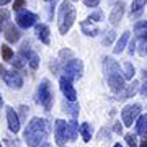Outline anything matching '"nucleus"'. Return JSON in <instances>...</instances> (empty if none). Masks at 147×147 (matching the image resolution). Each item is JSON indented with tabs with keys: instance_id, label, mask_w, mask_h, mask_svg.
Returning <instances> with one entry per match:
<instances>
[{
	"instance_id": "nucleus-7",
	"label": "nucleus",
	"mask_w": 147,
	"mask_h": 147,
	"mask_svg": "<svg viewBox=\"0 0 147 147\" xmlns=\"http://www.w3.org/2000/svg\"><path fill=\"white\" fill-rule=\"evenodd\" d=\"M121 116H123V123H124V126H131V124H134L136 118L141 116V106L139 105H127V106H124Z\"/></svg>"
},
{
	"instance_id": "nucleus-38",
	"label": "nucleus",
	"mask_w": 147,
	"mask_h": 147,
	"mask_svg": "<svg viewBox=\"0 0 147 147\" xmlns=\"http://www.w3.org/2000/svg\"><path fill=\"white\" fill-rule=\"evenodd\" d=\"M5 67H3V65H0V77H5Z\"/></svg>"
},
{
	"instance_id": "nucleus-6",
	"label": "nucleus",
	"mask_w": 147,
	"mask_h": 147,
	"mask_svg": "<svg viewBox=\"0 0 147 147\" xmlns=\"http://www.w3.org/2000/svg\"><path fill=\"white\" fill-rule=\"evenodd\" d=\"M16 25L20 28H23V30H28V28H31L36 25L38 21V15H34V13H31V11L28 10H21L16 13Z\"/></svg>"
},
{
	"instance_id": "nucleus-21",
	"label": "nucleus",
	"mask_w": 147,
	"mask_h": 147,
	"mask_svg": "<svg viewBox=\"0 0 147 147\" xmlns=\"http://www.w3.org/2000/svg\"><path fill=\"white\" fill-rule=\"evenodd\" d=\"M137 87H139V84H137V82H132V84L129 85V87H126V88H124V90H123V92H121L119 95H118V96H119L118 100H126V98L132 96V95L136 93Z\"/></svg>"
},
{
	"instance_id": "nucleus-32",
	"label": "nucleus",
	"mask_w": 147,
	"mask_h": 147,
	"mask_svg": "<svg viewBox=\"0 0 147 147\" xmlns=\"http://www.w3.org/2000/svg\"><path fill=\"white\" fill-rule=\"evenodd\" d=\"M88 20H92V21H101V20H103V13H101L100 10H96V11H93V13L88 16Z\"/></svg>"
},
{
	"instance_id": "nucleus-34",
	"label": "nucleus",
	"mask_w": 147,
	"mask_h": 147,
	"mask_svg": "<svg viewBox=\"0 0 147 147\" xmlns=\"http://www.w3.org/2000/svg\"><path fill=\"white\" fill-rule=\"evenodd\" d=\"M126 142L129 147H136V136L134 134H126Z\"/></svg>"
},
{
	"instance_id": "nucleus-20",
	"label": "nucleus",
	"mask_w": 147,
	"mask_h": 147,
	"mask_svg": "<svg viewBox=\"0 0 147 147\" xmlns=\"http://www.w3.org/2000/svg\"><path fill=\"white\" fill-rule=\"evenodd\" d=\"M136 132L141 134V136H147V115H142V116L137 118Z\"/></svg>"
},
{
	"instance_id": "nucleus-46",
	"label": "nucleus",
	"mask_w": 147,
	"mask_h": 147,
	"mask_svg": "<svg viewBox=\"0 0 147 147\" xmlns=\"http://www.w3.org/2000/svg\"><path fill=\"white\" fill-rule=\"evenodd\" d=\"M0 147H2V144H0Z\"/></svg>"
},
{
	"instance_id": "nucleus-43",
	"label": "nucleus",
	"mask_w": 147,
	"mask_h": 147,
	"mask_svg": "<svg viewBox=\"0 0 147 147\" xmlns=\"http://www.w3.org/2000/svg\"><path fill=\"white\" fill-rule=\"evenodd\" d=\"M39 147H51V146H49V144H46V142H44V144H41V146H39Z\"/></svg>"
},
{
	"instance_id": "nucleus-42",
	"label": "nucleus",
	"mask_w": 147,
	"mask_h": 147,
	"mask_svg": "<svg viewBox=\"0 0 147 147\" xmlns=\"http://www.w3.org/2000/svg\"><path fill=\"white\" fill-rule=\"evenodd\" d=\"M2 105H3V98H2V95H0V108H2Z\"/></svg>"
},
{
	"instance_id": "nucleus-19",
	"label": "nucleus",
	"mask_w": 147,
	"mask_h": 147,
	"mask_svg": "<svg viewBox=\"0 0 147 147\" xmlns=\"http://www.w3.org/2000/svg\"><path fill=\"white\" fill-rule=\"evenodd\" d=\"M147 0H132L131 5V15L132 16H141V13L144 11V7H146Z\"/></svg>"
},
{
	"instance_id": "nucleus-4",
	"label": "nucleus",
	"mask_w": 147,
	"mask_h": 147,
	"mask_svg": "<svg viewBox=\"0 0 147 147\" xmlns=\"http://www.w3.org/2000/svg\"><path fill=\"white\" fill-rule=\"evenodd\" d=\"M62 72H64V77L69 80L82 79V75H84V62L80 59H72V61L64 64Z\"/></svg>"
},
{
	"instance_id": "nucleus-2",
	"label": "nucleus",
	"mask_w": 147,
	"mask_h": 147,
	"mask_svg": "<svg viewBox=\"0 0 147 147\" xmlns=\"http://www.w3.org/2000/svg\"><path fill=\"white\" fill-rule=\"evenodd\" d=\"M75 7L72 5L70 0H64L62 3L59 5V11H57V28L61 34L69 33V30L72 28V25L75 23Z\"/></svg>"
},
{
	"instance_id": "nucleus-27",
	"label": "nucleus",
	"mask_w": 147,
	"mask_h": 147,
	"mask_svg": "<svg viewBox=\"0 0 147 147\" xmlns=\"http://www.w3.org/2000/svg\"><path fill=\"white\" fill-rule=\"evenodd\" d=\"M59 59H61V61H72L74 59V53L72 51H70V49H61V51H59Z\"/></svg>"
},
{
	"instance_id": "nucleus-30",
	"label": "nucleus",
	"mask_w": 147,
	"mask_h": 147,
	"mask_svg": "<svg viewBox=\"0 0 147 147\" xmlns=\"http://www.w3.org/2000/svg\"><path fill=\"white\" fill-rule=\"evenodd\" d=\"M11 64H13V67L15 69H23L25 67V59L21 57V56H16V57H13Z\"/></svg>"
},
{
	"instance_id": "nucleus-24",
	"label": "nucleus",
	"mask_w": 147,
	"mask_h": 147,
	"mask_svg": "<svg viewBox=\"0 0 147 147\" xmlns=\"http://www.w3.org/2000/svg\"><path fill=\"white\" fill-rule=\"evenodd\" d=\"M13 51L10 49V46H7V44H3L2 46V59L3 61H7V62H10V61H13Z\"/></svg>"
},
{
	"instance_id": "nucleus-39",
	"label": "nucleus",
	"mask_w": 147,
	"mask_h": 147,
	"mask_svg": "<svg viewBox=\"0 0 147 147\" xmlns=\"http://www.w3.org/2000/svg\"><path fill=\"white\" fill-rule=\"evenodd\" d=\"M134 46H136V41H131V46H129V53H134Z\"/></svg>"
},
{
	"instance_id": "nucleus-5",
	"label": "nucleus",
	"mask_w": 147,
	"mask_h": 147,
	"mask_svg": "<svg viewBox=\"0 0 147 147\" xmlns=\"http://www.w3.org/2000/svg\"><path fill=\"white\" fill-rule=\"evenodd\" d=\"M54 136H56V144L62 146L67 141H70V132H69V123L64 119H57L54 124Z\"/></svg>"
},
{
	"instance_id": "nucleus-40",
	"label": "nucleus",
	"mask_w": 147,
	"mask_h": 147,
	"mask_svg": "<svg viewBox=\"0 0 147 147\" xmlns=\"http://www.w3.org/2000/svg\"><path fill=\"white\" fill-rule=\"evenodd\" d=\"M11 0H0V7H3V5H7V3H10Z\"/></svg>"
},
{
	"instance_id": "nucleus-36",
	"label": "nucleus",
	"mask_w": 147,
	"mask_h": 147,
	"mask_svg": "<svg viewBox=\"0 0 147 147\" xmlns=\"http://www.w3.org/2000/svg\"><path fill=\"white\" fill-rule=\"evenodd\" d=\"M121 131H123V124L121 123H115V132L121 134Z\"/></svg>"
},
{
	"instance_id": "nucleus-18",
	"label": "nucleus",
	"mask_w": 147,
	"mask_h": 147,
	"mask_svg": "<svg viewBox=\"0 0 147 147\" xmlns=\"http://www.w3.org/2000/svg\"><path fill=\"white\" fill-rule=\"evenodd\" d=\"M127 41H129V33H123V34L119 36V39H118V42H116L113 53H115V54H121L123 51H124V47L127 46Z\"/></svg>"
},
{
	"instance_id": "nucleus-16",
	"label": "nucleus",
	"mask_w": 147,
	"mask_h": 147,
	"mask_svg": "<svg viewBox=\"0 0 147 147\" xmlns=\"http://www.w3.org/2000/svg\"><path fill=\"white\" fill-rule=\"evenodd\" d=\"M103 67H105L106 75H110V74H119L121 72L119 64L116 62L113 57H105V61H103Z\"/></svg>"
},
{
	"instance_id": "nucleus-45",
	"label": "nucleus",
	"mask_w": 147,
	"mask_h": 147,
	"mask_svg": "<svg viewBox=\"0 0 147 147\" xmlns=\"http://www.w3.org/2000/svg\"><path fill=\"white\" fill-rule=\"evenodd\" d=\"M46 2H49V0H46Z\"/></svg>"
},
{
	"instance_id": "nucleus-15",
	"label": "nucleus",
	"mask_w": 147,
	"mask_h": 147,
	"mask_svg": "<svg viewBox=\"0 0 147 147\" xmlns=\"http://www.w3.org/2000/svg\"><path fill=\"white\" fill-rule=\"evenodd\" d=\"M3 34H5V39L8 42H16L18 39H20V36H21L18 26H15L13 23H8V25H7L5 33H3Z\"/></svg>"
},
{
	"instance_id": "nucleus-23",
	"label": "nucleus",
	"mask_w": 147,
	"mask_h": 147,
	"mask_svg": "<svg viewBox=\"0 0 147 147\" xmlns=\"http://www.w3.org/2000/svg\"><path fill=\"white\" fill-rule=\"evenodd\" d=\"M10 20V11L5 10V8H0V31L5 28V25Z\"/></svg>"
},
{
	"instance_id": "nucleus-29",
	"label": "nucleus",
	"mask_w": 147,
	"mask_h": 147,
	"mask_svg": "<svg viewBox=\"0 0 147 147\" xmlns=\"http://www.w3.org/2000/svg\"><path fill=\"white\" fill-rule=\"evenodd\" d=\"M67 110H69V113H70L74 118L79 115V105H77L75 101H69V103H67Z\"/></svg>"
},
{
	"instance_id": "nucleus-37",
	"label": "nucleus",
	"mask_w": 147,
	"mask_h": 147,
	"mask_svg": "<svg viewBox=\"0 0 147 147\" xmlns=\"http://www.w3.org/2000/svg\"><path fill=\"white\" fill-rule=\"evenodd\" d=\"M54 5H56V0H53V5H51V8H49V16L54 15Z\"/></svg>"
},
{
	"instance_id": "nucleus-33",
	"label": "nucleus",
	"mask_w": 147,
	"mask_h": 147,
	"mask_svg": "<svg viewBox=\"0 0 147 147\" xmlns=\"http://www.w3.org/2000/svg\"><path fill=\"white\" fill-rule=\"evenodd\" d=\"M25 5H26L25 0H13V10H16V11H20Z\"/></svg>"
},
{
	"instance_id": "nucleus-9",
	"label": "nucleus",
	"mask_w": 147,
	"mask_h": 147,
	"mask_svg": "<svg viewBox=\"0 0 147 147\" xmlns=\"http://www.w3.org/2000/svg\"><path fill=\"white\" fill-rule=\"evenodd\" d=\"M59 85H61V92L64 93V96H65L69 101H77V92H75V88H74L72 80L65 79V77L62 75L61 80H59Z\"/></svg>"
},
{
	"instance_id": "nucleus-8",
	"label": "nucleus",
	"mask_w": 147,
	"mask_h": 147,
	"mask_svg": "<svg viewBox=\"0 0 147 147\" xmlns=\"http://www.w3.org/2000/svg\"><path fill=\"white\" fill-rule=\"evenodd\" d=\"M134 33L141 42V53H147V21H137L134 25Z\"/></svg>"
},
{
	"instance_id": "nucleus-13",
	"label": "nucleus",
	"mask_w": 147,
	"mask_h": 147,
	"mask_svg": "<svg viewBox=\"0 0 147 147\" xmlns=\"http://www.w3.org/2000/svg\"><path fill=\"white\" fill-rule=\"evenodd\" d=\"M34 33H36L38 39L44 44H51V31H49V26L44 25V23H38L36 28H34Z\"/></svg>"
},
{
	"instance_id": "nucleus-10",
	"label": "nucleus",
	"mask_w": 147,
	"mask_h": 147,
	"mask_svg": "<svg viewBox=\"0 0 147 147\" xmlns=\"http://www.w3.org/2000/svg\"><path fill=\"white\" fill-rule=\"evenodd\" d=\"M106 80H108L110 88L118 95L126 88V85H124V77L119 75V74H110V75H106Z\"/></svg>"
},
{
	"instance_id": "nucleus-22",
	"label": "nucleus",
	"mask_w": 147,
	"mask_h": 147,
	"mask_svg": "<svg viewBox=\"0 0 147 147\" xmlns=\"http://www.w3.org/2000/svg\"><path fill=\"white\" fill-rule=\"evenodd\" d=\"M79 132H80V136H82V139H84L85 142H88L90 139H92V126H90L88 123H82L79 127Z\"/></svg>"
},
{
	"instance_id": "nucleus-11",
	"label": "nucleus",
	"mask_w": 147,
	"mask_h": 147,
	"mask_svg": "<svg viewBox=\"0 0 147 147\" xmlns=\"http://www.w3.org/2000/svg\"><path fill=\"white\" fill-rule=\"evenodd\" d=\"M5 84L10 87V88H15V90H20L21 87H23V77H21L18 72H15V70H10V72L5 74Z\"/></svg>"
},
{
	"instance_id": "nucleus-14",
	"label": "nucleus",
	"mask_w": 147,
	"mask_h": 147,
	"mask_svg": "<svg viewBox=\"0 0 147 147\" xmlns=\"http://www.w3.org/2000/svg\"><path fill=\"white\" fill-rule=\"evenodd\" d=\"M124 2H118L115 7H113V10H111L110 13V21L111 25H118L121 21V18H123V15H124Z\"/></svg>"
},
{
	"instance_id": "nucleus-31",
	"label": "nucleus",
	"mask_w": 147,
	"mask_h": 147,
	"mask_svg": "<svg viewBox=\"0 0 147 147\" xmlns=\"http://www.w3.org/2000/svg\"><path fill=\"white\" fill-rule=\"evenodd\" d=\"M116 38V33L115 31H108L106 33V38L103 39V44H106V46H110L111 42H113V39Z\"/></svg>"
},
{
	"instance_id": "nucleus-41",
	"label": "nucleus",
	"mask_w": 147,
	"mask_h": 147,
	"mask_svg": "<svg viewBox=\"0 0 147 147\" xmlns=\"http://www.w3.org/2000/svg\"><path fill=\"white\" fill-rule=\"evenodd\" d=\"M139 147H147V137H146V139H144V141L141 142V146H139Z\"/></svg>"
},
{
	"instance_id": "nucleus-44",
	"label": "nucleus",
	"mask_w": 147,
	"mask_h": 147,
	"mask_svg": "<svg viewBox=\"0 0 147 147\" xmlns=\"http://www.w3.org/2000/svg\"><path fill=\"white\" fill-rule=\"evenodd\" d=\"M113 147H123V146H121V144H115Z\"/></svg>"
},
{
	"instance_id": "nucleus-12",
	"label": "nucleus",
	"mask_w": 147,
	"mask_h": 147,
	"mask_svg": "<svg viewBox=\"0 0 147 147\" xmlns=\"http://www.w3.org/2000/svg\"><path fill=\"white\" fill-rule=\"evenodd\" d=\"M7 123H8V129H10L13 134H16V132L20 131V118H18V115H16L15 111H13V108H7Z\"/></svg>"
},
{
	"instance_id": "nucleus-26",
	"label": "nucleus",
	"mask_w": 147,
	"mask_h": 147,
	"mask_svg": "<svg viewBox=\"0 0 147 147\" xmlns=\"http://www.w3.org/2000/svg\"><path fill=\"white\" fill-rule=\"evenodd\" d=\"M79 124L75 123V121H70L69 123V132H70V141H75V137H77V132H79Z\"/></svg>"
},
{
	"instance_id": "nucleus-17",
	"label": "nucleus",
	"mask_w": 147,
	"mask_h": 147,
	"mask_svg": "<svg viewBox=\"0 0 147 147\" xmlns=\"http://www.w3.org/2000/svg\"><path fill=\"white\" fill-rule=\"evenodd\" d=\"M80 26H82V33L87 34V36H96V34H98V26L93 25V21L88 20V18L82 21Z\"/></svg>"
},
{
	"instance_id": "nucleus-3",
	"label": "nucleus",
	"mask_w": 147,
	"mask_h": 147,
	"mask_svg": "<svg viewBox=\"0 0 147 147\" xmlns=\"http://www.w3.org/2000/svg\"><path fill=\"white\" fill-rule=\"evenodd\" d=\"M36 101L44 108L46 111H49L53 108V103H54V95H53V90H51V85H49V80H42L39 87H38V92H36Z\"/></svg>"
},
{
	"instance_id": "nucleus-1",
	"label": "nucleus",
	"mask_w": 147,
	"mask_h": 147,
	"mask_svg": "<svg viewBox=\"0 0 147 147\" xmlns=\"http://www.w3.org/2000/svg\"><path fill=\"white\" fill-rule=\"evenodd\" d=\"M49 131H51L49 123L44 118H33L25 129V141L30 147H39L41 144H44Z\"/></svg>"
},
{
	"instance_id": "nucleus-28",
	"label": "nucleus",
	"mask_w": 147,
	"mask_h": 147,
	"mask_svg": "<svg viewBox=\"0 0 147 147\" xmlns=\"http://www.w3.org/2000/svg\"><path fill=\"white\" fill-rule=\"evenodd\" d=\"M134 77V65L131 62H126L124 64V79L131 80Z\"/></svg>"
},
{
	"instance_id": "nucleus-25",
	"label": "nucleus",
	"mask_w": 147,
	"mask_h": 147,
	"mask_svg": "<svg viewBox=\"0 0 147 147\" xmlns=\"http://www.w3.org/2000/svg\"><path fill=\"white\" fill-rule=\"evenodd\" d=\"M28 64H30V67L33 69V70H36L38 67H39V56H38L36 53H33L30 54V57H28Z\"/></svg>"
},
{
	"instance_id": "nucleus-35",
	"label": "nucleus",
	"mask_w": 147,
	"mask_h": 147,
	"mask_svg": "<svg viewBox=\"0 0 147 147\" xmlns=\"http://www.w3.org/2000/svg\"><path fill=\"white\" fill-rule=\"evenodd\" d=\"M87 7H98V3H100V0H82Z\"/></svg>"
}]
</instances>
